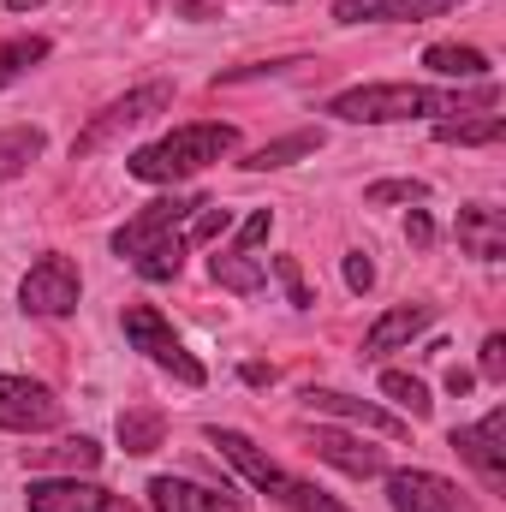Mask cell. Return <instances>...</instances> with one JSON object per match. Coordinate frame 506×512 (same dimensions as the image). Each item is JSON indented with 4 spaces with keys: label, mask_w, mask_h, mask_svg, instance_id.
Masks as SVG:
<instances>
[{
    "label": "cell",
    "mask_w": 506,
    "mask_h": 512,
    "mask_svg": "<svg viewBox=\"0 0 506 512\" xmlns=\"http://www.w3.org/2000/svg\"><path fill=\"white\" fill-rule=\"evenodd\" d=\"M334 120L346 126H405V120H465V114H501V84L483 78L471 90H429V84H352L328 96Z\"/></svg>",
    "instance_id": "6da1fadb"
},
{
    "label": "cell",
    "mask_w": 506,
    "mask_h": 512,
    "mask_svg": "<svg viewBox=\"0 0 506 512\" xmlns=\"http://www.w3.org/2000/svg\"><path fill=\"white\" fill-rule=\"evenodd\" d=\"M405 239H411L417 251L435 245V221H429V209H411V215H405Z\"/></svg>",
    "instance_id": "d6a6232c"
},
{
    "label": "cell",
    "mask_w": 506,
    "mask_h": 512,
    "mask_svg": "<svg viewBox=\"0 0 506 512\" xmlns=\"http://www.w3.org/2000/svg\"><path fill=\"white\" fill-rule=\"evenodd\" d=\"M292 66H304L298 54H286V60H251V66H227L215 84H251V78H274V72H292Z\"/></svg>",
    "instance_id": "f546056e"
},
{
    "label": "cell",
    "mask_w": 506,
    "mask_h": 512,
    "mask_svg": "<svg viewBox=\"0 0 506 512\" xmlns=\"http://www.w3.org/2000/svg\"><path fill=\"white\" fill-rule=\"evenodd\" d=\"M24 507L30 512H143L131 495H114L102 483H84V477H42V483H30Z\"/></svg>",
    "instance_id": "8fae6325"
},
{
    "label": "cell",
    "mask_w": 506,
    "mask_h": 512,
    "mask_svg": "<svg viewBox=\"0 0 506 512\" xmlns=\"http://www.w3.org/2000/svg\"><path fill=\"white\" fill-rule=\"evenodd\" d=\"M227 227H233V209H221V203H197L191 221H185V245H215Z\"/></svg>",
    "instance_id": "4316f807"
},
{
    "label": "cell",
    "mask_w": 506,
    "mask_h": 512,
    "mask_svg": "<svg viewBox=\"0 0 506 512\" xmlns=\"http://www.w3.org/2000/svg\"><path fill=\"white\" fill-rule=\"evenodd\" d=\"M126 340L155 364V370H167L173 382H185V387H203L209 382V370L185 352V340L173 334V322L155 310V304H126Z\"/></svg>",
    "instance_id": "8992f818"
},
{
    "label": "cell",
    "mask_w": 506,
    "mask_h": 512,
    "mask_svg": "<svg viewBox=\"0 0 506 512\" xmlns=\"http://www.w3.org/2000/svg\"><path fill=\"white\" fill-rule=\"evenodd\" d=\"M48 149V131L42 126H6L0 131V185H12L18 173H30Z\"/></svg>",
    "instance_id": "7402d4cb"
},
{
    "label": "cell",
    "mask_w": 506,
    "mask_h": 512,
    "mask_svg": "<svg viewBox=\"0 0 506 512\" xmlns=\"http://www.w3.org/2000/svg\"><path fill=\"white\" fill-rule=\"evenodd\" d=\"M78 298H84V274H78V262L60 251L36 256L30 262V274L18 280V310L24 316H42V322H60V316H72L78 310Z\"/></svg>",
    "instance_id": "52a82bcc"
},
{
    "label": "cell",
    "mask_w": 506,
    "mask_h": 512,
    "mask_svg": "<svg viewBox=\"0 0 506 512\" xmlns=\"http://www.w3.org/2000/svg\"><path fill=\"white\" fill-rule=\"evenodd\" d=\"M173 108V84H137L126 96H114L90 126L72 137V161H90V155H102L114 137H126L131 126H143V120H155V114H167Z\"/></svg>",
    "instance_id": "5b68a950"
},
{
    "label": "cell",
    "mask_w": 506,
    "mask_h": 512,
    "mask_svg": "<svg viewBox=\"0 0 506 512\" xmlns=\"http://www.w3.org/2000/svg\"><path fill=\"white\" fill-rule=\"evenodd\" d=\"M66 405L54 399V387L30 382V376H0V429L12 435H42V429H60Z\"/></svg>",
    "instance_id": "30bf717a"
},
{
    "label": "cell",
    "mask_w": 506,
    "mask_h": 512,
    "mask_svg": "<svg viewBox=\"0 0 506 512\" xmlns=\"http://www.w3.org/2000/svg\"><path fill=\"white\" fill-rule=\"evenodd\" d=\"M346 286H352V292H370V286H376V262H370V251H346Z\"/></svg>",
    "instance_id": "1f68e13d"
},
{
    "label": "cell",
    "mask_w": 506,
    "mask_h": 512,
    "mask_svg": "<svg viewBox=\"0 0 506 512\" xmlns=\"http://www.w3.org/2000/svg\"><path fill=\"white\" fill-rule=\"evenodd\" d=\"M149 507L155 512H245V501L227 495V489H203L191 477H149Z\"/></svg>",
    "instance_id": "9a60e30c"
},
{
    "label": "cell",
    "mask_w": 506,
    "mask_h": 512,
    "mask_svg": "<svg viewBox=\"0 0 506 512\" xmlns=\"http://www.w3.org/2000/svg\"><path fill=\"white\" fill-rule=\"evenodd\" d=\"M274 6H286V0H274Z\"/></svg>",
    "instance_id": "f35d334b"
},
{
    "label": "cell",
    "mask_w": 506,
    "mask_h": 512,
    "mask_svg": "<svg viewBox=\"0 0 506 512\" xmlns=\"http://www.w3.org/2000/svg\"><path fill=\"white\" fill-rule=\"evenodd\" d=\"M447 447L483 477V489L489 495H506V411L495 405L489 417H477V423H465V429H453L447 435Z\"/></svg>",
    "instance_id": "ba28073f"
},
{
    "label": "cell",
    "mask_w": 506,
    "mask_h": 512,
    "mask_svg": "<svg viewBox=\"0 0 506 512\" xmlns=\"http://www.w3.org/2000/svg\"><path fill=\"white\" fill-rule=\"evenodd\" d=\"M203 441H209V447H215V453H221V459H227V465L245 477V483H251L256 495L280 501L286 512H352L346 501H334L328 489H316V483L292 477L280 459H268L251 435H245V429H221V423H209V429H203Z\"/></svg>",
    "instance_id": "277c9868"
},
{
    "label": "cell",
    "mask_w": 506,
    "mask_h": 512,
    "mask_svg": "<svg viewBox=\"0 0 506 512\" xmlns=\"http://www.w3.org/2000/svg\"><path fill=\"white\" fill-rule=\"evenodd\" d=\"M506 137V114H465V120H435V143H459V149H489Z\"/></svg>",
    "instance_id": "cb8c5ba5"
},
{
    "label": "cell",
    "mask_w": 506,
    "mask_h": 512,
    "mask_svg": "<svg viewBox=\"0 0 506 512\" xmlns=\"http://www.w3.org/2000/svg\"><path fill=\"white\" fill-rule=\"evenodd\" d=\"M209 274H215V286H227V292H239V298H251V292L268 286V268H262L256 251H245V245L215 251V256H209Z\"/></svg>",
    "instance_id": "44dd1931"
},
{
    "label": "cell",
    "mask_w": 506,
    "mask_h": 512,
    "mask_svg": "<svg viewBox=\"0 0 506 512\" xmlns=\"http://www.w3.org/2000/svg\"><path fill=\"white\" fill-rule=\"evenodd\" d=\"M245 382L262 387V382H274V370H268V364H245Z\"/></svg>",
    "instance_id": "8d00e7d4"
},
{
    "label": "cell",
    "mask_w": 506,
    "mask_h": 512,
    "mask_svg": "<svg viewBox=\"0 0 506 512\" xmlns=\"http://www.w3.org/2000/svg\"><path fill=\"white\" fill-rule=\"evenodd\" d=\"M459 251L477 256V262H501L506 256V209L495 203H465L459 209Z\"/></svg>",
    "instance_id": "e0dca14e"
},
{
    "label": "cell",
    "mask_w": 506,
    "mask_h": 512,
    "mask_svg": "<svg viewBox=\"0 0 506 512\" xmlns=\"http://www.w3.org/2000/svg\"><path fill=\"white\" fill-rule=\"evenodd\" d=\"M30 6H42V0H6V12H30Z\"/></svg>",
    "instance_id": "74e56055"
},
{
    "label": "cell",
    "mask_w": 506,
    "mask_h": 512,
    "mask_svg": "<svg viewBox=\"0 0 506 512\" xmlns=\"http://www.w3.org/2000/svg\"><path fill=\"white\" fill-rule=\"evenodd\" d=\"M328 137H322V126H304V131H286V137H274V143H262V149H251L239 167L245 173H274V167H292V161H304V155H316Z\"/></svg>",
    "instance_id": "ffe728a7"
},
{
    "label": "cell",
    "mask_w": 506,
    "mask_h": 512,
    "mask_svg": "<svg viewBox=\"0 0 506 512\" xmlns=\"http://www.w3.org/2000/svg\"><path fill=\"white\" fill-rule=\"evenodd\" d=\"M239 149V126L227 120H197V126H179L143 149L126 155V173L143 179V185H179V179H197L203 167H215L221 155Z\"/></svg>",
    "instance_id": "3957f363"
},
{
    "label": "cell",
    "mask_w": 506,
    "mask_h": 512,
    "mask_svg": "<svg viewBox=\"0 0 506 512\" xmlns=\"http://www.w3.org/2000/svg\"><path fill=\"white\" fill-rule=\"evenodd\" d=\"M197 203H203V197H155V203H143L126 227L114 233V256H126L131 274L149 280V286L179 280L185 251H191V245H185V221H191Z\"/></svg>",
    "instance_id": "7a4b0ae2"
},
{
    "label": "cell",
    "mask_w": 506,
    "mask_h": 512,
    "mask_svg": "<svg viewBox=\"0 0 506 512\" xmlns=\"http://www.w3.org/2000/svg\"><path fill=\"white\" fill-rule=\"evenodd\" d=\"M471 387H477V370H459V364L447 370V393H453V399H465Z\"/></svg>",
    "instance_id": "e575fe53"
},
{
    "label": "cell",
    "mask_w": 506,
    "mask_h": 512,
    "mask_svg": "<svg viewBox=\"0 0 506 512\" xmlns=\"http://www.w3.org/2000/svg\"><path fill=\"white\" fill-rule=\"evenodd\" d=\"M304 447L316 459H328L334 471L346 477H387V453L381 447H364V435H346V429H310Z\"/></svg>",
    "instance_id": "5bb4252c"
},
{
    "label": "cell",
    "mask_w": 506,
    "mask_h": 512,
    "mask_svg": "<svg viewBox=\"0 0 506 512\" xmlns=\"http://www.w3.org/2000/svg\"><path fill=\"white\" fill-rule=\"evenodd\" d=\"M435 322V304H393V310H381L376 322H370V334H364V358H387V352H399V346H411L423 328Z\"/></svg>",
    "instance_id": "2e32d148"
},
{
    "label": "cell",
    "mask_w": 506,
    "mask_h": 512,
    "mask_svg": "<svg viewBox=\"0 0 506 512\" xmlns=\"http://www.w3.org/2000/svg\"><path fill=\"white\" fill-rule=\"evenodd\" d=\"M423 66H429L435 78H453V84H483V78H495L489 54L471 48V42H429V48H423Z\"/></svg>",
    "instance_id": "d6986e66"
},
{
    "label": "cell",
    "mask_w": 506,
    "mask_h": 512,
    "mask_svg": "<svg viewBox=\"0 0 506 512\" xmlns=\"http://www.w3.org/2000/svg\"><path fill=\"white\" fill-rule=\"evenodd\" d=\"M477 376L483 382H506V334H483V352H477Z\"/></svg>",
    "instance_id": "4dcf8cb0"
},
{
    "label": "cell",
    "mask_w": 506,
    "mask_h": 512,
    "mask_svg": "<svg viewBox=\"0 0 506 512\" xmlns=\"http://www.w3.org/2000/svg\"><path fill=\"white\" fill-rule=\"evenodd\" d=\"M48 54H54L48 36H6V42H0V90L18 84V78H24L30 66H42Z\"/></svg>",
    "instance_id": "d4e9b609"
},
{
    "label": "cell",
    "mask_w": 506,
    "mask_h": 512,
    "mask_svg": "<svg viewBox=\"0 0 506 512\" xmlns=\"http://www.w3.org/2000/svg\"><path fill=\"white\" fill-rule=\"evenodd\" d=\"M370 209H387V203H429V179H376L364 191Z\"/></svg>",
    "instance_id": "83f0119b"
},
{
    "label": "cell",
    "mask_w": 506,
    "mask_h": 512,
    "mask_svg": "<svg viewBox=\"0 0 506 512\" xmlns=\"http://www.w3.org/2000/svg\"><path fill=\"white\" fill-rule=\"evenodd\" d=\"M24 465L30 471H60V477H90L102 465V447L90 435H66L54 447H24Z\"/></svg>",
    "instance_id": "ac0fdd59"
},
{
    "label": "cell",
    "mask_w": 506,
    "mask_h": 512,
    "mask_svg": "<svg viewBox=\"0 0 506 512\" xmlns=\"http://www.w3.org/2000/svg\"><path fill=\"white\" fill-rule=\"evenodd\" d=\"M387 507L393 512H477V501L441 477V471H387Z\"/></svg>",
    "instance_id": "9c48e42d"
},
{
    "label": "cell",
    "mask_w": 506,
    "mask_h": 512,
    "mask_svg": "<svg viewBox=\"0 0 506 512\" xmlns=\"http://www.w3.org/2000/svg\"><path fill=\"white\" fill-rule=\"evenodd\" d=\"M274 280L286 286V304H292V310H310V304H316V292H310V280H304L298 256H274Z\"/></svg>",
    "instance_id": "f1b7e54d"
},
{
    "label": "cell",
    "mask_w": 506,
    "mask_h": 512,
    "mask_svg": "<svg viewBox=\"0 0 506 512\" xmlns=\"http://www.w3.org/2000/svg\"><path fill=\"white\" fill-rule=\"evenodd\" d=\"M120 447H126L131 459H149L161 441H167V417L155 411V405H131V411H120Z\"/></svg>",
    "instance_id": "603a6c76"
},
{
    "label": "cell",
    "mask_w": 506,
    "mask_h": 512,
    "mask_svg": "<svg viewBox=\"0 0 506 512\" xmlns=\"http://www.w3.org/2000/svg\"><path fill=\"white\" fill-rule=\"evenodd\" d=\"M381 393H387L393 405H405L411 417H429V411H435V399H429V387L417 382V376H405V370H381Z\"/></svg>",
    "instance_id": "484cf974"
},
{
    "label": "cell",
    "mask_w": 506,
    "mask_h": 512,
    "mask_svg": "<svg viewBox=\"0 0 506 512\" xmlns=\"http://www.w3.org/2000/svg\"><path fill=\"white\" fill-rule=\"evenodd\" d=\"M268 233H274V215H268V209H256L251 221L239 227V239H233V245H245V251H256V245H262Z\"/></svg>",
    "instance_id": "836d02e7"
},
{
    "label": "cell",
    "mask_w": 506,
    "mask_h": 512,
    "mask_svg": "<svg viewBox=\"0 0 506 512\" xmlns=\"http://www.w3.org/2000/svg\"><path fill=\"white\" fill-rule=\"evenodd\" d=\"M304 405H310V411H328V417H346V423H358V429H376L387 441H405V435H411L405 417L381 411V405L358 399V393H340V387H304Z\"/></svg>",
    "instance_id": "4fadbf2b"
},
{
    "label": "cell",
    "mask_w": 506,
    "mask_h": 512,
    "mask_svg": "<svg viewBox=\"0 0 506 512\" xmlns=\"http://www.w3.org/2000/svg\"><path fill=\"white\" fill-rule=\"evenodd\" d=\"M179 18H191V24H209V18H221L209 0H179Z\"/></svg>",
    "instance_id": "d590c367"
},
{
    "label": "cell",
    "mask_w": 506,
    "mask_h": 512,
    "mask_svg": "<svg viewBox=\"0 0 506 512\" xmlns=\"http://www.w3.org/2000/svg\"><path fill=\"white\" fill-rule=\"evenodd\" d=\"M459 6L465 0H334V24H423Z\"/></svg>",
    "instance_id": "7c38bea8"
}]
</instances>
